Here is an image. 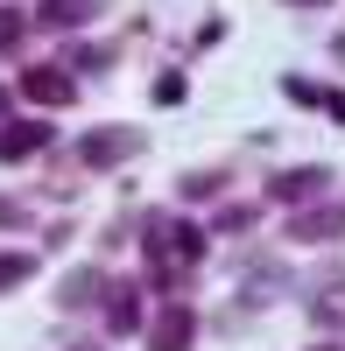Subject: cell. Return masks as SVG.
Instances as JSON below:
<instances>
[{"label": "cell", "instance_id": "cell-1", "mask_svg": "<svg viewBox=\"0 0 345 351\" xmlns=\"http://www.w3.org/2000/svg\"><path fill=\"white\" fill-rule=\"evenodd\" d=\"M141 232H148L141 246H148V274H155V288H169V281H177V267L205 260V232H197L190 218H169V211H155Z\"/></svg>", "mask_w": 345, "mask_h": 351}, {"label": "cell", "instance_id": "cell-2", "mask_svg": "<svg viewBox=\"0 0 345 351\" xmlns=\"http://www.w3.org/2000/svg\"><path fill=\"white\" fill-rule=\"evenodd\" d=\"M338 183V176L324 169V162H303V169H282V176H268V204H289V211H303V204H318L324 190Z\"/></svg>", "mask_w": 345, "mask_h": 351}, {"label": "cell", "instance_id": "cell-3", "mask_svg": "<svg viewBox=\"0 0 345 351\" xmlns=\"http://www.w3.org/2000/svg\"><path fill=\"white\" fill-rule=\"evenodd\" d=\"M190 344H197V309L177 302V295H162L155 324H148V351H190Z\"/></svg>", "mask_w": 345, "mask_h": 351}, {"label": "cell", "instance_id": "cell-4", "mask_svg": "<svg viewBox=\"0 0 345 351\" xmlns=\"http://www.w3.org/2000/svg\"><path fill=\"white\" fill-rule=\"evenodd\" d=\"M85 169H113V162H127V155H141V134L134 127H99V134H85Z\"/></svg>", "mask_w": 345, "mask_h": 351}, {"label": "cell", "instance_id": "cell-5", "mask_svg": "<svg viewBox=\"0 0 345 351\" xmlns=\"http://www.w3.org/2000/svg\"><path fill=\"white\" fill-rule=\"evenodd\" d=\"M49 141H56V120H14L0 127V162H36Z\"/></svg>", "mask_w": 345, "mask_h": 351}, {"label": "cell", "instance_id": "cell-6", "mask_svg": "<svg viewBox=\"0 0 345 351\" xmlns=\"http://www.w3.org/2000/svg\"><path fill=\"white\" fill-rule=\"evenodd\" d=\"M21 92L36 99V106H71V99H78V77H71L64 64H36V71L21 77Z\"/></svg>", "mask_w": 345, "mask_h": 351}, {"label": "cell", "instance_id": "cell-7", "mask_svg": "<svg viewBox=\"0 0 345 351\" xmlns=\"http://www.w3.org/2000/svg\"><path fill=\"white\" fill-rule=\"evenodd\" d=\"M289 239H303V246L345 239V211H338V204H318V211H296V218H289Z\"/></svg>", "mask_w": 345, "mask_h": 351}, {"label": "cell", "instance_id": "cell-8", "mask_svg": "<svg viewBox=\"0 0 345 351\" xmlns=\"http://www.w3.org/2000/svg\"><path fill=\"white\" fill-rule=\"evenodd\" d=\"M92 14H99V0H36V21H43V28H64V36L85 28Z\"/></svg>", "mask_w": 345, "mask_h": 351}, {"label": "cell", "instance_id": "cell-9", "mask_svg": "<svg viewBox=\"0 0 345 351\" xmlns=\"http://www.w3.org/2000/svg\"><path fill=\"white\" fill-rule=\"evenodd\" d=\"M106 324L113 330H141V288L134 281H113L106 288Z\"/></svg>", "mask_w": 345, "mask_h": 351}, {"label": "cell", "instance_id": "cell-10", "mask_svg": "<svg viewBox=\"0 0 345 351\" xmlns=\"http://www.w3.org/2000/svg\"><path fill=\"white\" fill-rule=\"evenodd\" d=\"M99 267H78V274H64V288H56V302H64V309H92V295H99Z\"/></svg>", "mask_w": 345, "mask_h": 351}, {"label": "cell", "instance_id": "cell-11", "mask_svg": "<svg viewBox=\"0 0 345 351\" xmlns=\"http://www.w3.org/2000/svg\"><path fill=\"white\" fill-rule=\"evenodd\" d=\"M21 281H36V253H0V295Z\"/></svg>", "mask_w": 345, "mask_h": 351}, {"label": "cell", "instance_id": "cell-12", "mask_svg": "<svg viewBox=\"0 0 345 351\" xmlns=\"http://www.w3.org/2000/svg\"><path fill=\"white\" fill-rule=\"evenodd\" d=\"M177 190H183L190 204H205V197H219V190H225V176H219V169H190V176H183Z\"/></svg>", "mask_w": 345, "mask_h": 351}, {"label": "cell", "instance_id": "cell-13", "mask_svg": "<svg viewBox=\"0 0 345 351\" xmlns=\"http://www.w3.org/2000/svg\"><path fill=\"white\" fill-rule=\"evenodd\" d=\"M113 64V49L106 43H85V49H71V71H106Z\"/></svg>", "mask_w": 345, "mask_h": 351}, {"label": "cell", "instance_id": "cell-14", "mask_svg": "<svg viewBox=\"0 0 345 351\" xmlns=\"http://www.w3.org/2000/svg\"><path fill=\"white\" fill-rule=\"evenodd\" d=\"M21 36H28V14L21 8H0V49H14Z\"/></svg>", "mask_w": 345, "mask_h": 351}, {"label": "cell", "instance_id": "cell-15", "mask_svg": "<svg viewBox=\"0 0 345 351\" xmlns=\"http://www.w3.org/2000/svg\"><path fill=\"white\" fill-rule=\"evenodd\" d=\"M254 218H261V204H233V211H219V232H247Z\"/></svg>", "mask_w": 345, "mask_h": 351}, {"label": "cell", "instance_id": "cell-16", "mask_svg": "<svg viewBox=\"0 0 345 351\" xmlns=\"http://www.w3.org/2000/svg\"><path fill=\"white\" fill-rule=\"evenodd\" d=\"M177 99H183V77H177V71L155 77V106H177Z\"/></svg>", "mask_w": 345, "mask_h": 351}, {"label": "cell", "instance_id": "cell-17", "mask_svg": "<svg viewBox=\"0 0 345 351\" xmlns=\"http://www.w3.org/2000/svg\"><path fill=\"white\" fill-rule=\"evenodd\" d=\"M318 316H324V324H331V316H345V288H331V295L318 302Z\"/></svg>", "mask_w": 345, "mask_h": 351}, {"label": "cell", "instance_id": "cell-18", "mask_svg": "<svg viewBox=\"0 0 345 351\" xmlns=\"http://www.w3.org/2000/svg\"><path fill=\"white\" fill-rule=\"evenodd\" d=\"M318 106H324V112H331V120L345 127V92H318Z\"/></svg>", "mask_w": 345, "mask_h": 351}, {"label": "cell", "instance_id": "cell-19", "mask_svg": "<svg viewBox=\"0 0 345 351\" xmlns=\"http://www.w3.org/2000/svg\"><path fill=\"white\" fill-rule=\"evenodd\" d=\"M28 218V204H14V197H0V225H21Z\"/></svg>", "mask_w": 345, "mask_h": 351}, {"label": "cell", "instance_id": "cell-20", "mask_svg": "<svg viewBox=\"0 0 345 351\" xmlns=\"http://www.w3.org/2000/svg\"><path fill=\"white\" fill-rule=\"evenodd\" d=\"M0 127H8V92H0Z\"/></svg>", "mask_w": 345, "mask_h": 351}, {"label": "cell", "instance_id": "cell-21", "mask_svg": "<svg viewBox=\"0 0 345 351\" xmlns=\"http://www.w3.org/2000/svg\"><path fill=\"white\" fill-rule=\"evenodd\" d=\"M318 351H345V344H318Z\"/></svg>", "mask_w": 345, "mask_h": 351}, {"label": "cell", "instance_id": "cell-22", "mask_svg": "<svg viewBox=\"0 0 345 351\" xmlns=\"http://www.w3.org/2000/svg\"><path fill=\"white\" fill-rule=\"evenodd\" d=\"M303 8H324V0H303Z\"/></svg>", "mask_w": 345, "mask_h": 351}]
</instances>
